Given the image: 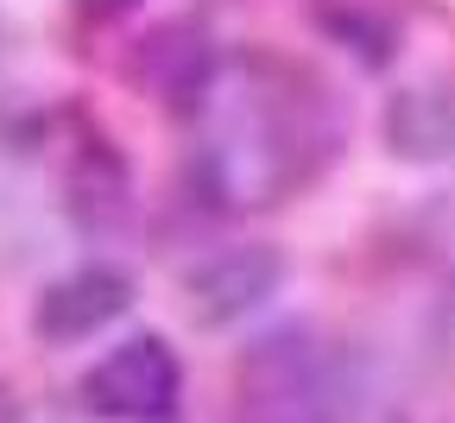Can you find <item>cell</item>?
<instances>
[{
	"instance_id": "1",
	"label": "cell",
	"mask_w": 455,
	"mask_h": 423,
	"mask_svg": "<svg viewBox=\"0 0 455 423\" xmlns=\"http://www.w3.org/2000/svg\"><path fill=\"white\" fill-rule=\"evenodd\" d=\"M178 392H184V367L164 335H133L83 373V404L108 423H158L171 417Z\"/></svg>"
},
{
	"instance_id": "2",
	"label": "cell",
	"mask_w": 455,
	"mask_h": 423,
	"mask_svg": "<svg viewBox=\"0 0 455 423\" xmlns=\"http://www.w3.org/2000/svg\"><path fill=\"white\" fill-rule=\"evenodd\" d=\"M278 284H284V259L259 240H247V247H215L209 259L184 272V304L203 329H228L253 316L266 297H278Z\"/></svg>"
},
{
	"instance_id": "3",
	"label": "cell",
	"mask_w": 455,
	"mask_h": 423,
	"mask_svg": "<svg viewBox=\"0 0 455 423\" xmlns=\"http://www.w3.org/2000/svg\"><path fill=\"white\" fill-rule=\"evenodd\" d=\"M127 83L146 89L158 108H196L215 83V44L196 20H158L127 51Z\"/></svg>"
},
{
	"instance_id": "4",
	"label": "cell",
	"mask_w": 455,
	"mask_h": 423,
	"mask_svg": "<svg viewBox=\"0 0 455 423\" xmlns=\"http://www.w3.org/2000/svg\"><path fill=\"white\" fill-rule=\"evenodd\" d=\"M133 310V278L121 266H76L32 304V329L44 341H89Z\"/></svg>"
},
{
	"instance_id": "5",
	"label": "cell",
	"mask_w": 455,
	"mask_h": 423,
	"mask_svg": "<svg viewBox=\"0 0 455 423\" xmlns=\"http://www.w3.org/2000/svg\"><path fill=\"white\" fill-rule=\"evenodd\" d=\"M386 152L405 164H449L455 158V76H430L398 89L379 114Z\"/></svg>"
},
{
	"instance_id": "6",
	"label": "cell",
	"mask_w": 455,
	"mask_h": 423,
	"mask_svg": "<svg viewBox=\"0 0 455 423\" xmlns=\"http://www.w3.org/2000/svg\"><path fill=\"white\" fill-rule=\"evenodd\" d=\"M0 423H20V404H13V392L0 386Z\"/></svg>"
}]
</instances>
